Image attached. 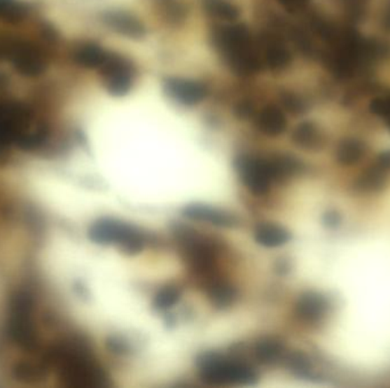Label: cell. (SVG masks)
Instances as JSON below:
<instances>
[{
	"mask_svg": "<svg viewBox=\"0 0 390 388\" xmlns=\"http://www.w3.org/2000/svg\"><path fill=\"white\" fill-rule=\"evenodd\" d=\"M214 41L225 62L239 76L249 77L264 68L258 40L252 37L246 25L219 27L214 31Z\"/></svg>",
	"mask_w": 390,
	"mask_h": 388,
	"instance_id": "6da1fadb",
	"label": "cell"
},
{
	"mask_svg": "<svg viewBox=\"0 0 390 388\" xmlns=\"http://www.w3.org/2000/svg\"><path fill=\"white\" fill-rule=\"evenodd\" d=\"M201 380L210 386L255 385L258 376L255 369L237 358H228L216 352L203 353L197 359Z\"/></svg>",
	"mask_w": 390,
	"mask_h": 388,
	"instance_id": "7a4b0ae2",
	"label": "cell"
},
{
	"mask_svg": "<svg viewBox=\"0 0 390 388\" xmlns=\"http://www.w3.org/2000/svg\"><path fill=\"white\" fill-rule=\"evenodd\" d=\"M5 59L25 78H39L48 68V50L45 43L22 38H4Z\"/></svg>",
	"mask_w": 390,
	"mask_h": 388,
	"instance_id": "3957f363",
	"label": "cell"
},
{
	"mask_svg": "<svg viewBox=\"0 0 390 388\" xmlns=\"http://www.w3.org/2000/svg\"><path fill=\"white\" fill-rule=\"evenodd\" d=\"M90 238L99 245H118L126 255L141 253L145 237L139 229L114 219H101L90 227Z\"/></svg>",
	"mask_w": 390,
	"mask_h": 388,
	"instance_id": "277c9868",
	"label": "cell"
},
{
	"mask_svg": "<svg viewBox=\"0 0 390 388\" xmlns=\"http://www.w3.org/2000/svg\"><path fill=\"white\" fill-rule=\"evenodd\" d=\"M235 168L250 193L263 196L270 192L274 180L268 157L246 154L240 155L235 159Z\"/></svg>",
	"mask_w": 390,
	"mask_h": 388,
	"instance_id": "5b68a950",
	"label": "cell"
},
{
	"mask_svg": "<svg viewBox=\"0 0 390 388\" xmlns=\"http://www.w3.org/2000/svg\"><path fill=\"white\" fill-rule=\"evenodd\" d=\"M176 233L183 246L181 252L184 254V259L190 266L201 272L211 269L217 257V250L211 240L185 228L177 230Z\"/></svg>",
	"mask_w": 390,
	"mask_h": 388,
	"instance_id": "8992f818",
	"label": "cell"
},
{
	"mask_svg": "<svg viewBox=\"0 0 390 388\" xmlns=\"http://www.w3.org/2000/svg\"><path fill=\"white\" fill-rule=\"evenodd\" d=\"M99 71L105 88L110 94L123 96L130 92L135 80V69L128 59L109 54Z\"/></svg>",
	"mask_w": 390,
	"mask_h": 388,
	"instance_id": "52a82bcc",
	"label": "cell"
},
{
	"mask_svg": "<svg viewBox=\"0 0 390 388\" xmlns=\"http://www.w3.org/2000/svg\"><path fill=\"white\" fill-rule=\"evenodd\" d=\"M263 65L270 71H281L291 63V54L282 38L266 31L258 38Z\"/></svg>",
	"mask_w": 390,
	"mask_h": 388,
	"instance_id": "ba28073f",
	"label": "cell"
},
{
	"mask_svg": "<svg viewBox=\"0 0 390 388\" xmlns=\"http://www.w3.org/2000/svg\"><path fill=\"white\" fill-rule=\"evenodd\" d=\"M165 88L174 101L188 106L200 103L208 95V87L194 80L170 78L165 83Z\"/></svg>",
	"mask_w": 390,
	"mask_h": 388,
	"instance_id": "9c48e42d",
	"label": "cell"
},
{
	"mask_svg": "<svg viewBox=\"0 0 390 388\" xmlns=\"http://www.w3.org/2000/svg\"><path fill=\"white\" fill-rule=\"evenodd\" d=\"M183 215L190 220L206 222L218 228H235L239 226V219L235 215L208 205H188L183 210Z\"/></svg>",
	"mask_w": 390,
	"mask_h": 388,
	"instance_id": "30bf717a",
	"label": "cell"
},
{
	"mask_svg": "<svg viewBox=\"0 0 390 388\" xmlns=\"http://www.w3.org/2000/svg\"><path fill=\"white\" fill-rule=\"evenodd\" d=\"M110 52L94 43H81L71 52L74 64L83 69H99Z\"/></svg>",
	"mask_w": 390,
	"mask_h": 388,
	"instance_id": "8fae6325",
	"label": "cell"
},
{
	"mask_svg": "<svg viewBox=\"0 0 390 388\" xmlns=\"http://www.w3.org/2000/svg\"><path fill=\"white\" fill-rule=\"evenodd\" d=\"M256 127L268 137L280 136L286 128V117L275 105H267L259 110L256 117Z\"/></svg>",
	"mask_w": 390,
	"mask_h": 388,
	"instance_id": "7c38bea8",
	"label": "cell"
},
{
	"mask_svg": "<svg viewBox=\"0 0 390 388\" xmlns=\"http://www.w3.org/2000/svg\"><path fill=\"white\" fill-rule=\"evenodd\" d=\"M328 301L320 294L306 293L295 304V313L299 318L307 322H317L326 315Z\"/></svg>",
	"mask_w": 390,
	"mask_h": 388,
	"instance_id": "4fadbf2b",
	"label": "cell"
},
{
	"mask_svg": "<svg viewBox=\"0 0 390 388\" xmlns=\"http://www.w3.org/2000/svg\"><path fill=\"white\" fill-rule=\"evenodd\" d=\"M104 22L110 28L127 37L141 38L145 34V28L141 22L127 13H106Z\"/></svg>",
	"mask_w": 390,
	"mask_h": 388,
	"instance_id": "5bb4252c",
	"label": "cell"
},
{
	"mask_svg": "<svg viewBox=\"0 0 390 388\" xmlns=\"http://www.w3.org/2000/svg\"><path fill=\"white\" fill-rule=\"evenodd\" d=\"M255 239L256 242L264 247H280L289 242L291 233L281 226L265 222L256 228Z\"/></svg>",
	"mask_w": 390,
	"mask_h": 388,
	"instance_id": "9a60e30c",
	"label": "cell"
},
{
	"mask_svg": "<svg viewBox=\"0 0 390 388\" xmlns=\"http://www.w3.org/2000/svg\"><path fill=\"white\" fill-rule=\"evenodd\" d=\"M255 357L259 364L272 366L284 359V346L279 340L265 338L256 344Z\"/></svg>",
	"mask_w": 390,
	"mask_h": 388,
	"instance_id": "2e32d148",
	"label": "cell"
},
{
	"mask_svg": "<svg viewBox=\"0 0 390 388\" xmlns=\"http://www.w3.org/2000/svg\"><path fill=\"white\" fill-rule=\"evenodd\" d=\"M270 159V171L274 181H283L301 170V163L291 156L274 155Z\"/></svg>",
	"mask_w": 390,
	"mask_h": 388,
	"instance_id": "e0dca14e",
	"label": "cell"
},
{
	"mask_svg": "<svg viewBox=\"0 0 390 388\" xmlns=\"http://www.w3.org/2000/svg\"><path fill=\"white\" fill-rule=\"evenodd\" d=\"M207 295L212 306L223 309L230 306L237 297V291L232 285L225 282H210L206 288Z\"/></svg>",
	"mask_w": 390,
	"mask_h": 388,
	"instance_id": "ac0fdd59",
	"label": "cell"
},
{
	"mask_svg": "<svg viewBox=\"0 0 390 388\" xmlns=\"http://www.w3.org/2000/svg\"><path fill=\"white\" fill-rule=\"evenodd\" d=\"M292 139L297 146L305 150H316L321 145V136L312 123H301L295 128Z\"/></svg>",
	"mask_w": 390,
	"mask_h": 388,
	"instance_id": "d6986e66",
	"label": "cell"
},
{
	"mask_svg": "<svg viewBox=\"0 0 390 388\" xmlns=\"http://www.w3.org/2000/svg\"><path fill=\"white\" fill-rule=\"evenodd\" d=\"M364 155L363 145L354 139L342 143L337 150V159L344 166H351L360 162Z\"/></svg>",
	"mask_w": 390,
	"mask_h": 388,
	"instance_id": "ffe728a7",
	"label": "cell"
},
{
	"mask_svg": "<svg viewBox=\"0 0 390 388\" xmlns=\"http://www.w3.org/2000/svg\"><path fill=\"white\" fill-rule=\"evenodd\" d=\"M206 3L208 12L224 21H235L240 16L239 8L226 0H207Z\"/></svg>",
	"mask_w": 390,
	"mask_h": 388,
	"instance_id": "44dd1931",
	"label": "cell"
},
{
	"mask_svg": "<svg viewBox=\"0 0 390 388\" xmlns=\"http://www.w3.org/2000/svg\"><path fill=\"white\" fill-rule=\"evenodd\" d=\"M286 366L297 376L307 378L312 373V362L307 355L301 352H293L284 357Z\"/></svg>",
	"mask_w": 390,
	"mask_h": 388,
	"instance_id": "7402d4cb",
	"label": "cell"
},
{
	"mask_svg": "<svg viewBox=\"0 0 390 388\" xmlns=\"http://www.w3.org/2000/svg\"><path fill=\"white\" fill-rule=\"evenodd\" d=\"M181 292L179 287L167 286V287L162 288L154 297V309L158 310V311H165V310L169 309L181 300Z\"/></svg>",
	"mask_w": 390,
	"mask_h": 388,
	"instance_id": "603a6c76",
	"label": "cell"
},
{
	"mask_svg": "<svg viewBox=\"0 0 390 388\" xmlns=\"http://www.w3.org/2000/svg\"><path fill=\"white\" fill-rule=\"evenodd\" d=\"M384 170L377 168H370L357 181V187L364 192H372V190L380 189L384 184Z\"/></svg>",
	"mask_w": 390,
	"mask_h": 388,
	"instance_id": "cb8c5ba5",
	"label": "cell"
},
{
	"mask_svg": "<svg viewBox=\"0 0 390 388\" xmlns=\"http://www.w3.org/2000/svg\"><path fill=\"white\" fill-rule=\"evenodd\" d=\"M108 347L113 353H119V354H123L125 352L128 351V346H127L126 343H123V340H118V338H110L108 340Z\"/></svg>",
	"mask_w": 390,
	"mask_h": 388,
	"instance_id": "d4e9b609",
	"label": "cell"
},
{
	"mask_svg": "<svg viewBox=\"0 0 390 388\" xmlns=\"http://www.w3.org/2000/svg\"><path fill=\"white\" fill-rule=\"evenodd\" d=\"M323 221L329 228H337L340 224L341 217L337 212L331 211L324 215Z\"/></svg>",
	"mask_w": 390,
	"mask_h": 388,
	"instance_id": "484cf974",
	"label": "cell"
},
{
	"mask_svg": "<svg viewBox=\"0 0 390 388\" xmlns=\"http://www.w3.org/2000/svg\"><path fill=\"white\" fill-rule=\"evenodd\" d=\"M307 1L308 0H279V3L289 10H300Z\"/></svg>",
	"mask_w": 390,
	"mask_h": 388,
	"instance_id": "4316f807",
	"label": "cell"
},
{
	"mask_svg": "<svg viewBox=\"0 0 390 388\" xmlns=\"http://www.w3.org/2000/svg\"><path fill=\"white\" fill-rule=\"evenodd\" d=\"M378 166L384 171L390 168V152H384V153L380 154L378 159Z\"/></svg>",
	"mask_w": 390,
	"mask_h": 388,
	"instance_id": "83f0119b",
	"label": "cell"
},
{
	"mask_svg": "<svg viewBox=\"0 0 390 388\" xmlns=\"http://www.w3.org/2000/svg\"><path fill=\"white\" fill-rule=\"evenodd\" d=\"M13 0H0V16L3 15V13L6 10L7 7L10 6V3Z\"/></svg>",
	"mask_w": 390,
	"mask_h": 388,
	"instance_id": "f1b7e54d",
	"label": "cell"
}]
</instances>
